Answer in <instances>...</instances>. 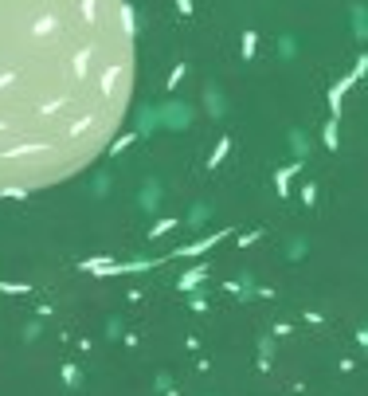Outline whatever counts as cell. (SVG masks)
I'll return each mask as SVG.
<instances>
[{"label": "cell", "mask_w": 368, "mask_h": 396, "mask_svg": "<svg viewBox=\"0 0 368 396\" xmlns=\"http://www.w3.org/2000/svg\"><path fill=\"white\" fill-rule=\"evenodd\" d=\"M134 98L126 0H0V193H40L114 142Z\"/></svg>", "instance_id": "obj_1"}]
</instances>
